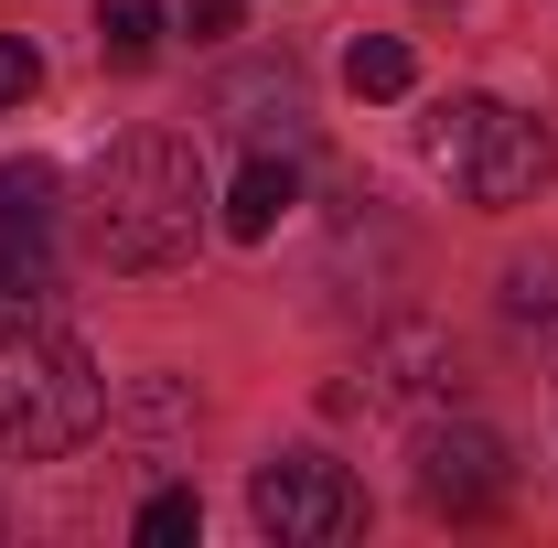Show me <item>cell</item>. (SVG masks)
I'll return each instance as SVG.
<instances>
[{
  "instance_id": "cell-1",
  "label": "cell",
  "mask_w": 558,
  "mask_h": 548,
  "mask_svg": "<svg viewBox=\"0 0 558 548\" xmlns=\"http://www.w3.org/2000/svg\"><path fill=\"white\" fill-rule=\"evenodd\" d=\"M194 237H205V162H194V140H172V130L108 140L97 172H86V259L140 279V270H183Z\"/></svg>"
},
{
  "instance_id": "cell-2",
  "label": "cell",
  "mask_w": 558,
  "mask_h": 548,
  "mask_svg": "<svg viewBox=\"0 0 558 548\" xmlns=\"http://www.w3.org/2000/svg\"><path fill=\"white\" fill-rule=\"evenodd\" d=\"M108 377L97 355L33 312H0V463H65L75 441H97Z\"/></svg>"
},
{
  "instance_id": "cell-3",
  "label": "cell",
  "mask_w": 558,
  "mask_h": 548,
  "mask_svg": "<svg viewBox=\"0 0 558 548\" xmlns=\"http://www.w3.org/2000/svg\"><path fill=\"white\" fill-rule=\"evenodd\" d=\"M418 151H429V172H440L462 205H484V215L548 194V172H558L548 119H526V108H505V97H451V108H429Z\"/></svg>"
},
{
  "instance_id": "cell-4",
  "label": "cell",
  "mask_w": 558,
  "mask_h": 548,
  "mask_svg": "<svg viewBox=\"0 0 558 548\" xmlns=\"http://www.w3.org/2000/svg\"><path fill=\"white\" fill-rule=\"evenodd\" d=\"M247 516L269 527L279 548H344L365 527V484L333 463V452H269L247 474Z\"/></svg>"
},
{
  "instance_id": "cell-5",
  "label": "cell",
  "mask_w": 558,
  "mask_h": 548,
  "mask_svg": "<svg viewBox=\"0 0 558 548\" xmlns=\"http://www.w3.org/2000/svg\"><path fill=\"white\" fill-rule=\"evenodd\" d=\"M409 463H418V505H429V516H484L494 495L515 484L505 441H494L484 419H462V409H429V419H418Z\"/></svg>"
},
{
  "instance_id": "cell-6",
  "label": "cell",
  "mask_w": 558,
  "mask_h": 548,
  "mask_svg": "<svg viewBox=\"0 0 558 548\" xmlns=\"http://www.w3.org/2000/svg\"><path fill=\"white\" fill-rule=\"evenodd\" d=\"M451 334L440 323H387L365 344V398H451Z\"/></svg>"
},
{
  "instance_id": "cell-7",
  "label": "cell",
  "mask_w": 558,
  "mask_h": 548,
  "mask_svg": "<svg viewBox=\"0 0 558 548\" xmlns=\"http://www.w3.org/2000/svg\"><path fill=\"white\" fill-rule=\"evenodd\" d=\"M290 205H301V172H290L279 151H247L236 183H226V237L258 248V237H279V215H290Z\"/></svg>"
},
{
  "instance_id": "cell-8",
  "label": "cell",
  "mask_w": 558,
  "mask_h": 548,
  "mask_svg": "<svg viewBox=\"0 0 558 548\" xmlns=\"http://www.w3.org/2000/svg\"><path fill=\"white\" fill-rule=\"evenodd\" d=\"M409 75H418V55L398 44V33H354L344 44V86L354 97H409Z\"/></svg>"
},
{
  "instance_id": "cell-9",
  "label": "cell",
  "mask_w": 558,
  "mask_h": 548,
  "mask_svg": "<svg viewBox=\"0 0 558 548\" xmlns=\"http://www.w3.org/2000/svg\"><path fill=\"white\" fill-rule=\"evenodd\" d=\"M505 323L558 344V259H515V270H505Z\"/></svg>"
},
{
  "instance_id": "cell-10",
  "label": "cell",
  "mask_w": 558,
  "mask_h": 548,
  "mask_svg": "<svg viewBox=\"0 0 558 548\" xmlns=\"http://www.w3.org/2000/svg\"><path fill=\"white\" fill-rule=\"evenodd\" d=\"M97 55L108 65H150L161 55V0H97Z\"/></svg>"
},
{
  "instance_id": "cell-11",
  "label": "cell",
  "mask_w": 558,
  "mask_h": 548,
  "mask_svg": "<svg viewBox=\"0 0 558 548\" xmlns=\"http://www.w3.org/2000/svg\"><path fill=\"white\" fill-rule=\"evenodd\" d=\"M44 290H54L44 226H11V215H0V301H44Z\"/></svg>"
},
{
  "instance_id": "cell-12",
  "label": "cell",
  "mask_w": 558,
  "mask_h": 548,
  "mask_svg": "<svg viewBox=\"0 0 558 548\" xmlns=\"http://www.w3.org/2000/svg\"><path fill=\"white\" fill-rule=\"evenodd\" d=\"M258 108H301L290 65H258V75H236V86H215V119H226V130H269Z\"/></svg>"
},
{
  "instance_id": "cell-13",
  "label": "cell",
  "mask_w": 558,
  "mask_h": 548,
  "mask_svg": "<svg viewBox=\"0 0 558 548\" xmlns=\"http://www.w3.org/2000/svg\"><path fill=\"white\" fill-rule=\"evenodd\" d=\"M0 215L11 226H54V162H33V151L0 162Z\"/></svg>"
},
{
  "instance_id": "cell-14",
  "label": "cell",
  "mask_w": 558,
  "mask_h": 548,
  "mask_svg": "<svg viewBox=\"0 0 558 548\" xmlns=\"http://www.w3.org/2000/svg\"><path fill=\"white\" fill-rule=\"evenodd\" d=\"M194 527H205V505H194V484H161V495L140 505V538H150V548H183Z\"/></svg>"
},
{
  "instance_id": "cell-15",
  "label": "cell",
  "mask_w": 558,
  "mask_h": 548,
  "mask_svg": "<svg viewBox=\"0 0 558 548\" xmlns=\"http://www.w3.org/2000/svg\"><path fill=\"white\" fill-rule=\"evenodd\" d=\"M33 86H44V55H33L22 33H0V108H22Z\"/></svg>"
},
{
  "instance_id": "cell-16",
  "label": "cell",
  "mask_w": 558,
  "mask_h": 548,
  "mask_svg": "<svg viewBox=\"0 0 558 548\" xmlns=\"http://www.w3.org/2000/svg\"><path fill=\"white\" fill-rule=\"evenodd\" d=\"M183 33H194V44H215V33H236V0H194V11H183Z\"/></svg>"
},
{
  "instance_id": "cell-17",
  "label": "cell",
  "mask_w": 558,
  "mask_h": 548,
  "mask_svg": "<svg viewBox=\"0 0 558 548\" xmlns=\"http://www.w3.org/2000/svg\"><path fill=\"white\" fill-rule=\"evenodd\" d=\"M0 527H11V516H0Z\"/></svg>"
}]
</instances>
